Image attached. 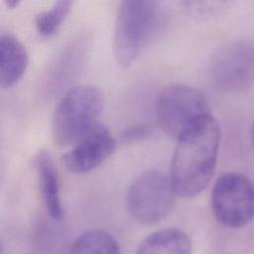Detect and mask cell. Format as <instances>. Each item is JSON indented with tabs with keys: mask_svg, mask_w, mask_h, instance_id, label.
<instances>
[{
	"mask_svg": "<svg viewBox=\"0 0 254 254\" xmlns=\"http://www.w3.org/2000/svg\"><path fill=\"white\" fill-rule=\"evenodd\" d=\"M219 141V125L211 114L178 138L170 174L178 195L192 197L206 188L215 170Z\"/></svg>",
	"mask_w": 254,
	"mask_h": 254,
	"instance_id": "cell-1",
	"label": "cell"
},
{
	"mask_svg": "<svg viewBox=\"0 0 254 254\" xmlns=\"http://www.w3.org/2000/svg\"><path fill=\"white\" fill-rule=\"evenodd\" d=\"M103 96L93 85L80 84L68 89L58 102L52 119V134L56 144L77 143L97 124Z\"/></svg>",
	"mask_w": 254,
	"mask_h": 254,
	"instance_id": "cell-2",
	"label": "cell"
},
{
	"mask_svg": "<svg viewBox=\"0 0 254 254\" xmlns=\"http://www.w3.org/2000/svg\"><path fill=\"white\" fill-rule=\"evenodd\" d=\"M160 20L159 3L126 0L118 8L114 30V57L117 64L130 66L149 44Z\"/></svg>",
	"mask_w": 254,
	"mask_h": 254,
	"instance_id": "cell-3",
	"label": "cell"
},
{
	"mask_svg": "<svg viewBox=\"0 0 254 254\" xmlns=\"http://www.w3.org/2000/svg\"><path fill=\"white\" fill-rule=\"evenodd\" d=\"M155 107L161 128L177 139L211 114L204 95L198 89L183 83L165 86L157 96Z\"/></svg>",
	"mask_w": 254,
	"mask_h": 254,
	"instance_id": "cell-4",
	"label": "cell"
},
{
	"mask_svg": "<svg viewBox=\"0 0 254 254\" xmlns=\"http://www.w3.org/2000/svg\"><path fill=\"white\" fill-rule=\"evenodd\" d=\"M175 193L170 176L160 170H148L140 174L128 189V211L138 223H157L171 212Z\"/></svg>",
	"mask_w": 254,
	"mask_h": 254,
	"instance_id": "cell-5",
	"label": "cell"
},
{
	"mask_svg": "<svg viewBox=\"0 0 254 254\" xmlns=\"http://www.w3.org/2000/svg\"><path fill=\"white\" fill-rule=\"evenodd\" d=\"M211 208L216 220L230 228H239L254 218V184L245 175L229 172L215 182Z\"/></svg>",
	"mask_w": 254,
	"mask_h": 254,
	"instance_id": "cell-6",
	"label": "cell"
},
{
	"mask_svg": "<svg viewBox=\"0 0 254 254\" xmlns=\"http://www.w3.org/2000/svg\"><path fill=\"white\" fill-rule=\"evenodd\" d=\"M209 77L223 91H239L254 81V46L237 42L229 44L212 56Z\"/></svg>",
	"mask_w": 254,
	"mask_h": 254,
	"instance_id": "cell-7",
	"label": "cell"
},
{
	"mask_svg": "<svg viewBox=\"0 0 254 254\" xmlns=\"http://www.w3.org/2000/svg\"><path fill=\"white\" fill-rule=\"evenodd\" d=\"M115 149L116 141L109 130L96 125L63 155L62 163L71 173H86L100 166Z\"/></svg>",
	"mask_w": 254,
	"mask_h": 254,
	"instance_id": "cell-8",
	"label": "cell"
},
{
	"mask_svg": "<svg viewBox=\"0 0 254 254\" xmlns=\"http://www.w3.org/2000/svg\"><path fill=\"white\" fill-rule=\"evenodd\" d=\"M35 168L46 209L53 219L61 220L64 210L60 197L59 176L51 155L46 151H39L35 157Z\"/></svg>",
	"mask_w": 254,
	"mask_h": 254,
	"instance_id": "cell-9",
	"label": "cell"
},
{
	"mask_svg": "<svg viewBox=\"0 0 254 254\" xmlns=\"http://www.w3.org/2000/svg\"><path fill=\"white\" fill-rule=\"evenodd\" d=\"M0 82L3 87L15 84L28 64V54L23 44L11 34L0 37Z\"/></svg>",
	"mask_w": 254,
	"mask_h": 254,
	"instance_id": "cell-10",
	"label": "cell"
},
{
	"mask_svg": "<svg viewBox=\"0 0 254 254\" xmlns=\"http://www.w3.org/2000/svg\"><path fill=\"white\" fill-rule=\"evenodd\" d=\"M190 236L178 228H165L146 237L138 246L136 254H191Z\"/></svg>",
	"mask_w": 254,
	"mask_h": 254,
	"instance_id": "cell-11",
	"label": "cell"
},
{
	"mask_svg": "<svg viewBox=\"0 0 254 254\" xmlns=\"http://www.w3.org/2000/svg\"><path fill=\"white\" fill-rule=\"evenodd\" d=\"M68 254H120V246L109 232L89 230L73 241Z\"/></svg>",
	"mask_w": 254,
	"mask_h": 254,
	"instance_id": "cell-12",
	"label": "cell"
},
{
	"mask_svg": "<svg viewBox=\"0 0 254 254\" xmlns=\"http://www.w3.org/2000/svg\"><path fill=\"white\" fill-rule=\"evenodd\" d=\"M71 5V1L61 0L56 2L49 10L39 13L35 18L38 33L43 36L53 35L67 16Z\"/></svg>",
	"mask_w": 254,
	"mask_h": 254,
	"instance_id": "cell-13",
	"label": "cell"
},
{
	"mask_svg": "<svg viewBox=\"0 0 254 254\" xmlns=\"http://www.w3.org/2000/svg\"><path fill=\"white\" fill-rule=\"evenodd\" d=\"M152 133V129L147 125H134L126 128L122 133L124 142H136L142 140Z\"/></svg>",
	"mask_w": 254,
	"mask_h": 254,
	"instance_id": "cell-14",
	"label": "cell"
},
{
	"mask_svg": "<svg viewBox=\"0 0 254 254\" xmlns=\"http://www.w3.org/2000/svg\"><path fill=\"white\" fill-rule=\"evenodd\" d=\"M20 2L18 0H6L5 4L7 5V7L9 8H15Z\"/></svg>",
	"mask_w": 254,
	"mask_h": 254,
	"instance_id": "cell-15",
	"label": "cell"
},
{
	"mask_svg": "<svg viewBox=\"0 0 254 254\" xmlns=\"http://www.w3.org/2000/svg\"><path fill=\"white\" fill-rule=\"evenodd\" d=\"M251 139H252V143H253V146H254V124L252 126V131H251Z\"/></svg>",
	"mask_w": 254,
	"mask_h": 254,
	"instance_id": "cell-16",
	"label": "cell"
}]
</instances>
